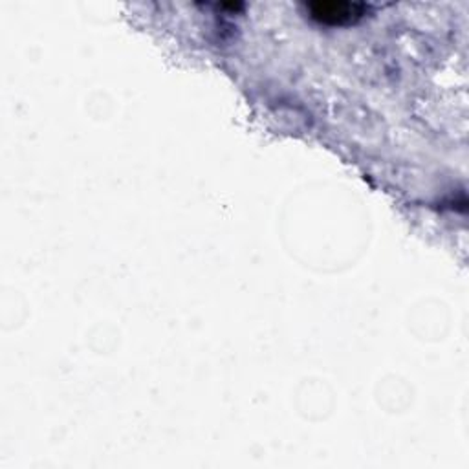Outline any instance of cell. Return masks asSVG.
<instances>
[{"label":"cell","instance_id":"6da1fadb","mask_svg":"<svg viewBox=\"0 0 469 469\" xmlns=\"http://www.w3.org/2000/svg\"><path fill=\"white\" fill-rule=\"evenodd\" d=\"M311 19L323 24H348L363 17L365 6L347 5V3H318L310 6Z\"/></svg>","mask_w":469,"mask_h":469}]
</instances>
